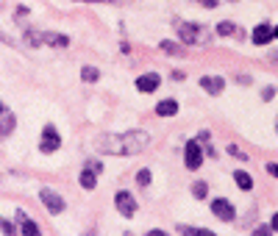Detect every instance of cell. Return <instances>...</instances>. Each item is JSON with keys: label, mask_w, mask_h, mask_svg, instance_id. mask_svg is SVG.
<instances>
[{"label": "cell", "mask_w": 278, "mask_h": 236, "mask_svg": "<svg viewBox=\"0 0 278 236\" xmlns=\"http://www.w3.org/2000/svg\"><path fill=\"white\" fill-rule=\"evenodd\" d=\"M100 153H111V156H134V153L145 150L150 145V137L145 131H128V133H106L98 142Z\"/></svg>", "instance_id": "obj_1"}, {"label": "cell", "mask_w": 278, "mask_h": 236, "mask_svg": "<svg viewBox=\"0 0 278 236\" xmlns=\"http://www.w3.org/2000/svg\"><path fill=\"white\" fill-rule=\"evenodd\" d=\"M184 164H187V170H198L203 164V147L195 139L187 142V147H184Z\"/></svg>", "instance_id": "obj_2"}, {"label": "cell", "mask_w": 278, "mask_h": 236, "mask_svg": "<svg viewBox=\"0 0 278 236\" xmlns=\"http://www.w3.org/2000/svg\"><path fill=\"white\" fill-rule=\"evenodd\" d=\"M39 200L47 206V211H50V214H61V211L67 209L64 197H61V194H56L53 189H42V192H39Z\"/></svg>", "instance_id": "obj_3"}, {"label": "cell", "mask_w": 278, "mask_h": 236, "mask_svg": "<svg viewBox=\"0 0 278 236\" xmlns=\"http://www.w3.org/2000/svg\"><path fill=\"white\" fill-rule=\"evenodd\" d=\"M58 147H61V137H58V131L53 125H45L42 139H39V150H42V153H53V150H58Z\"/></svg>", "instance_id": "obj_4"}, {"label": "cell", "mask_w": 278, "mask_h": 236, "mask_svg": "<svg viewBox=\"0 0 278 236\" xmlns=\"http://www.w3.org/2000/svg\"><path fill=\"white\" fill-rule=\"evenodd\" d=\"M114 206H117V211H120L122 217H131L134 211H137V200L131 197V192H117L114 194Z\"/></svg>", "instance_id": "obj_5"}, {"label": "cell", "mask_w": 278, "mask_h": 236, "mask_svg": "<svg viewBox=\"0 0 278 236\" xmlns=\"http://www.w3.org/2000/svg\"><path fill=\"white\" fill-rule=\"evenodd\" d=\"M178 37L184 45H198L200 42V25H195V22H181L178 25Z\"/></svg>", "instance_id": "obj_6"}, {"label": "cell", "mask_w": 278, "mask_h": 236, "mask_svg": "<svg viewBox=\"0 0 278 236\" xmlns=\"http://www.w3.org/2000/svg\"><path fill=\"white\" fill-rule=\"evenodd\" d=\"M211 211H214V217H220L223 222H231V220H234V214H236L234 206L228 203V200H223V197H217L214 203H211Z\"/></svg>", "instance_id": "obj_7"}, {"label": "cell", "mask_w": 278, "mask_h": 236, "mask_svg": "<svg viewBox=\"0 0 278 236\" xmlns=\"http://www.w3.org/2000/svg\"><path fill=\"white\" fill-rule=\"evenodd\" d=\"M200 89L209 92V94H220L226 89V81H223L220 75H203V78H200Z\"/></svg>", "instance_id": "obj_8"}, {"label": "cell", "mask_w": 278, "mask_h": 236, "mask_svg": "<svg viewBox=\"0 0 278 236\" xmlns=\"http://www.w3.org/2000/svg\"><path fill=\"white\" fill-rule=\"evenodd\" d=\"M137 89L139 92H156L159 89V75L156 73H145L137 78Z\"/></svg>", "instance_id": "obj_9"}, {"label": "cell", "mask_w": 278, "mask_h": 236, "mask_svg": "<svg viewBox=\"0 0 278 236\" xmlns=\"http://www.w3.org/2000/svg\"><path fill=\"white\" fill-rule=\"evenodd\" d=\"M270 39H273V28H270V25H264V22H262V25L253 28V42H256V45H267Z\"/></svg>", "instance_id": "obj_10"}, {"label": "cell", "mask_w": 278, "mask_h": 236, "mask_svg": "<svg viewBox=\"0 0 278 236\" xmlns=\"http://www.w3.org/2000/svg\"><path fill=\"white\" fill-rule=\"evenodd\" d=\"M175 111H178V103H175V100H162V103L156 106V114L159 117H173Z\"/></svg>", "instance_id": "obj_11"}, {"label": "cell", "mask_w": 278, "mask_h": 236, "mask_svg": "<svg viewBox=\"0 0 278 236\" xmlns=\"http://www.w3.org/2000/svg\"><path fill=\"white\" fill-rule=\"evenodd\" d=\"M217 37H242V28H236L234 22H220L217 25Z\"/></svg>", "instance_id": "obj_12"}, {"label": "cell", "mask_w": 278, "mask_h": 236, "mask_svg": "<svg viewBox=\"0 0 278 236\" xmlns=\"http://www.w3.org/2000/svg\"><path fill=\"white\" fill-rule=\"evenodd\" d=\"M42 42L53 45V47H67V45H70V39H67V37H61V33H42Z\"/></svg>", "instance_id": "obj_13"}, {"label": "cell", "mask_w": 278, "mask_h": 236, "mask_svg": "<svg viewBox=\"0 0 278 236\" xmlns=\"http://www.w3.org/2000/svg\"><path fill=\"white\" fill-rule=\"evenodd\" d=\"M14 122H17L14 114H3V120H0V137H9L14 131Z\"/></svg>", "instance_id": "obj_14"}, {"label": "cell", "mask_w": 278, "mask_h": 236, "mask_svg": "<svg viewBox=\"0 0 278 236\" xmlns=\"http://www.w3.org/2000/svg\"><path fill=\"white\" fill-rule=\"evenodd\" d=\"M95 184H98V173H92V170L86 167L84 173H81V186H84V189H95Z\"/></svg>", "instance_id": "obj_15"}, {"label": "cell", "mask_w": 278, "mask_h": 236, "mask_svg": "<svg viewBox=\"0 0 278 236\" xmlns=\"http://www.w3.org/2000/svg\"><path fill=\"white\" fill-rule=\"evenodd\" d=\"M234 181L239 184V189H251V186H253V178L245 173V170H236V173H234Z\"/></svg>", "instance_id": "obj_16"}, {"label": "cell", "mask_w": 278, "mask_h": 236, "mask_svg": "<svg viewBox=\"0 0 278 236\" xmlns=\"http://www.w3.org/2000/svg\"><path fill=\"white\" fill-rule=\"evenodd\" d=\"M20 231H22V236H42V231H39V225L34 220H25V222H20Z\"/></svg>", "instance_id": "obj_17"}, {"label": "cell", "mask_w": 278, "mask_h": 236, "mask_svg": "<svg viewBox=\"0 0 278 236\" xmlns=\"http://www.w3.org/2000/svg\"><path fill=\"white\" fill-rule=\"evenodd\" d=\"M162 50H164V53H170V56H184V47L175 45V42H167V39L162 42Z\"/></svg>", "instance_id": "obj_18"}, {"label": "cell", "mask_w": 278, "mask_h": 236, "mask_svg": "<svg viewBox=\"0 0 278 236\" xmlns=\"http://www.w3.org/2000/svg\"><path fill=\"white\" fill-rule=\"evenodd\" d=\"M81 78H84L86 84H95V81L100 78V73H98L95 67H84V70H81Z\"/></svg>", "instance_id": "obj_19"}, {"label": "cell", "mask_w": 278, "mask_h": 236, "mask_svg": "<svg viewBox=\"0 0 278 236\" xmlns=\"http://www.w3.org/2000/svg\"><path fill=\"white\" fill-rule=\"evenodd\" d=\"M206 192H209V186H206L203 181H198V184L192 186V194H195L198 200H203V197H206Z\"/></svg>", "instance_id": "obj_20"}, {"label": "cell", "mask_w": 278, "mask_h": 236, "mask_svg": "<svg viewBox=\"0 0 278 236\" xmlns=\"http://www.w3.org/2000/svg\"><path fill=\"white\" fill-rule=\"evenodd\" d=\"M137 184H139V186H147V184H150V170H139V173H137Z\"/></svg>", "instance_id": "obj_21"}, {"label": "cell", "mask_w": 278, "mask_h": 236, "mask_svg": "<svg viewBox=\"0 0 278 236\" xmlns=\"http://www.w3.org/2000/svg\"><path fill=\"white\" fill-rule=\"evenodd\" d=\"M270 231H273L270 225H259L256 231H253V236H270Z\"/></svg>", "instance_id": "obj_22"}, {"label": "cell", "mask_w": 278, "mask_h": 236, "mask_svg": "<svg viewBox=\"0 0 278 236\" xmlns=\"http://www.w3.org/2000/svg\"><path fill=\"white\" fill-rule=\"evenodd\" d=\"M192 236H217V233H211L209 228H195V231H192Z\"/></svg>", "instance_id": "obj_23"}, {"label": "cell", "mask_w": 278, "mask_h": 236, "mask_svg": "<svg viewBox=\"0 0 278 236\" xmlns=\"http://www.w3.org/2000/svg\"><path fill=\"white\" fill-rule=\"evenodd\" d=\"M267 173L273 175V178H278V164H267Z\"/></svg>", "instance_id": "obj_24"}, {"label": "cell", "mask_w": 278, "mask_h": 236, "mask_svg": "<svg viewBox=\"0 0 278 236\" xmlns=\"http://www.w3.org/2000/svg\"><path fill=\"white\" fill-rule=\"evenodd\" d=\"M198 3H203V6H209V9H214V6L220 3V0H198Z\"/></svg>", "instance_id": "obj_25"}, {"label": "cell", "mask_w": 278, "mask_h": 236, "mask_svg": "<svg viewBox=\"0 0 278 236\" xmlns=\"http://www.w3.org/2000/svg\"><path fill=\"white\" fill-rule=\"evenodd\" d=\"M273 94H275V89H273V86H267V89H264V100H270Z\"/></svg>", "instance_id": "obj_26"}, {"label": "cell", "mask_w": 278, "mask_h": 236, "mask_svg": "<svg viewBox=\"0 0 278 236\" xmlns=\"http://www.w3.org/2000/svg\"><path fill=\"white\" fill-rule=\"evenodd\" d=\"M270 228H273V231H278V214H273V222H270Z\"/></svg>", "instance_id": "obj_27"}, {"label": "cell", "mask_w": 278, "mask_h": 236, "mask_svg": "<svg viewBox=\"0 0 278 236\" xmlns=\"http://www.w3.org/2000/svg\"><path fill=\"white\" fill-rule=\"evenodd\" d=\"M86 3H114V0H86Z\"/></svg>", "instance_id": "obj_28"}, {"label": "cell", "mask_w": 278, "mask_h": 236, "mask_svg": "<svg viewBox=\"0 0 278 236\" xmlns=\"http://www.w3.org/2000/svg\"><path fill=\"white\" fill-rule=\"evenodd\" d=\"M147 236H167V233H164V231H150Z\"/></svg>", "instance_id": "obj_29"}, {"label": "cell", "mask_w": 278, "mask_h": 236, "mask_svg": "<svg viewBox=\"0 0 278 236\" xmlns=\"http://www.w3.org/2000/svg\"><path fill=\"white\" fill-rule=\"evenodd\" d=\"M273 39H278V28H273Z\"/></svg>", "instance_id": "obj_30"}, {"label": "cell", "mask_w": 278, "mask_h": 236, "mask_svg": "<svg viewBox=\"0 0 278 236\" xmlns=\"http://www.w3.org/2000/svg\"><path fill=\"white\" fill-rule=\"evenodd\" d=\"M0 114H6V106L3 103H0Z\"/></svg>", "instance_id": "obj_31"}, {"label": "cell", "mask_w": 278, "mask_h": 236, "mask_svg": "<svg viewBox=\"0 0 278 236\" xmlns=\"http://www.w3.org/2000/svg\"><path fill=\"white\" fill-rule=\"evenodd\" d=\"M0 42H3V33H0Z\"/></svg>", "instance_id": "obj_32"}]
</instances>
